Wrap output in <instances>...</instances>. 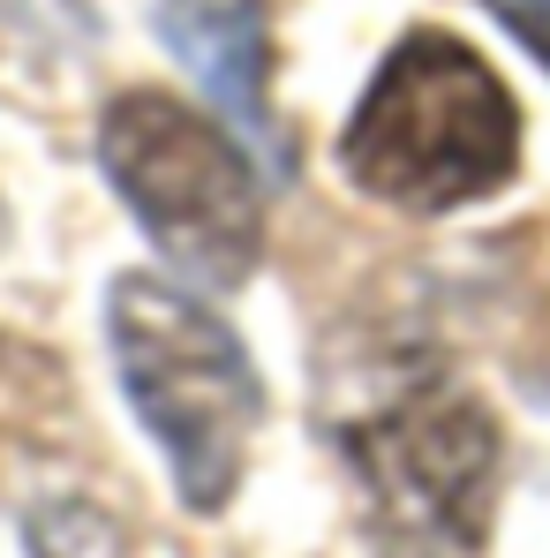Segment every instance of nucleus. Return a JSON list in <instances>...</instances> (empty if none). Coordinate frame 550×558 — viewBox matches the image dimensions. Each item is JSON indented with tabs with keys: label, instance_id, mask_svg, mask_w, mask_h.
<instances>
[{
	"label": "nucleus",
	"instance_id": "nucleus-1",
	"mask_svg": "<svg viewBox=\"0 0 550 558\" xmlns=\"http://www.w3.org/2000/svg\"><path fill=\"white\" fill-rule=\"evenodd\" d=\"M340 159L400 211H453L513 182L521 113L475 46L453 31H407L355 106Z\"/></svg>",
	"mask_w": 550,
	"mask_h": 558
},
{
	"label": "nucleus",
	"instance_id": "nucleus-2",
	"mask_svg": "<svg viewBox=\"0 0 550 558\" xmlns=\"http://www.w3.org/2000/svg\"><path fill=\"white\" fill-rule=\"evenodd\" d=\"M106 340H113V371L129 385V408L159 438L182 498L196 513L227 506L257 438V408H265L242 340L196 294L151 272H129L113 287Z\"/></svg>",
	"mask_w": 550,
	"mask_h": 558
},
{
	"label": "nucleus",
	"instance_id": "nucleus-3",
	"mask_svg": "<svg viewBox=\"0 0 550 558\" xmlns=\"http://www.w3.org/2000/svg\"><path fill=\"white\" fill-rule=\"evenodd\" d=\"M98 159L167 265L204 287L249 279L265 250V196L227 129H211L196 106L167 92H121L106 106Z\"/></svg>",
	"mask_w": 550,
	"mask_h": 558
},
{
	"label": "nucleus",
	"instance_id": "nucleus-4",
	"mask_svg": "<svg viewBox=\"0 0 550 558\" xmlns=\"http://www.w3.org/2000/svg\"><path fill=\"white\" fill-rule=\"evenodd\" d=\"M355 468L384 558H482L498 430L460 385H407L355 423Z\"/></svg>",
	"mask_w": 550,
	"mask_h": 558
},
{
	"label": "nucleus",
	"instance_id": "nucleus-5",
	"mask_svg": "<svg viewBox=\"0 0 550 558\" xmlns=\"http://www.w3.org/2000/svg\"><path fill=\"white\" fill-rule=\"evenodd\" d=\"M159 23L182 46L188 69L219 92V106H234V121L257 129L265 151L286 167V151H279V136H272V106H265V31H257V15L242 0H167Z\"/></svg>",
	"mask_w": 550,
	"mask_h": 558
},
{
	"label": "nucleus",
	"instance_id": "nucleus-6",
	"mask_svg": "<svg viewBox=\"0 0 550 558\" xmlns=\"http://www.w3.org/2000/svg\"><path fill=\"white\" fill-rule=\"evenodd\" d=\"M490 8H498V23L550 69V0H490Z\"/></svg>",
	"mask_w": 550,
	"mask_h": 558
}]
</instances>
